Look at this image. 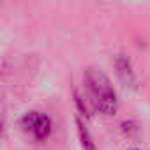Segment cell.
Returning <instances> with one entry per match:
<instances>
[{"mask_svg":"<svg viewBox=\"0 0 150 150\" xmlns=\"http://www.w3.org/2000/svg\"><path fill=\"white\" fill-rule=\"evenodd\" d=\"M87 87L96 108L104 115H113L117 111V94L110 83V80L99 71L87 72Z\"/></svg>","mask_w":150,"mask_h":150,"instance_id":"cell-1","label":"cell"},{"mask_svg":"<svg viewBox=\"0 0 150 150\" xmlns=\"http://www.w3.org/2000/svg\"><path fill=\"white\" fill-rule=\"evenodd\" d=\"M21 127H23L25 132H28L37 141H44L50 136L51 122H50V118L44 113H41V111H30V113H27L21 118Z\"/></svg>","mask_w":150,"mask_h":150,"instance_id":"cell-2","label":"cell"},{"mask_svg":"<svg viewBox=\"0 0 150 150\" xmlns=\"http://www.w3.org/2000/svg\"><path fill=\"white\" fill-rule=\"evenodd\" d=\"M78 127H80V138H81L83 148H85V150H96V148H94V143L90 141V136H88V132H87L85 125H83L80 120H78Z\"/></svg>","mask_w":150,"mask_h":150,"instance_id":"cell-3","label":"cell"},{"mask_svg":"<svg viewBox=\"0 0 150 150\" xmlns=\"http://www.w3.org/2000/svg\"><path fill=\"white\" fill-rule=\"evenodd\" d=\"M131 150H138V148H131Z\"/></svg>","mask_w":150,"mask_h":150,"instance_id":"cell-4","label":"cell"}]
</instances>
